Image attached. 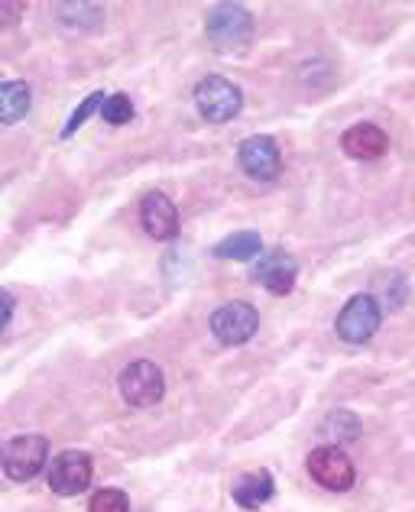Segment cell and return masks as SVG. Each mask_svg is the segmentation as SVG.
<instances>
[{
    "mask_svg": "<svg viewBox=\"0 0 415 512\" xmlns=\"http://www.w3.org/2000/svg\"><path fill=\"white\" fill-rule=\"evenodd\" d=\"M59 17L65 26H78V30H95L104 20V10L98 4H62Z\"/></svg>",
    "mask_w": 415,
    "mask_h": 512,
    "instance_id": "cell-16",
    "label": "cell"
},
{
    "mask_svg": "<svg viewBox=\"0 0 415 512\" xmlns=\"http://www.w3.org/2000/svg\"><path fill=\"white\" fill-rule=\"evenodd\" d=\"M101 117H104V124L124 127L133 117V101L127 94H111V98H104V104H101Z\"/></svg>",
    "mask_w": 415,
    "mask_h": 512,
    "instance_id": "cell-17",
    "label": "cell"
},
{
    "mask_svg": "<svg viewBox=\"0 0 415 512\" xmlns=\"http://www.w3.org/2000/svg\"><path fill=\"white\" fill-rule=\"evenodd\" d=\"M309 474L318 487H325L331 493H344L354 487V464L341 448L334 444H325V448H315L309 454Z\"/></svg>",
    "mask_w": 415,
    "mask_h": 512,
    "instance_id": "cell-7",
    "label": "cell"
},
{
    "mask_svg": "<svg viewBox=\"0 0 415 512\" xmlns=\"http://www.w3.org/2000/svg\"><path fill=\"white\" fill-rule=\"evenodd\" d=\"M33 107V91L26 82H0V124H17Z\"/></svg>",
    "mask_w": 415,
    "mask_h": 512,
    "instance_id": "cell-14",
    "label": "cell"
},
{
    "mask_svg": "<svg viewBox=\"0 0 415 512\" xmlns=\"http://www.w3.org/2000/svg\"><path fill=\"white\" fill-rule=\"evenodd\" d=\"M260 328V315L250 302H227L211 315V334L227 347L247 344Z\"/></svg>",
    "mask_w": 415,
    "mask_h": 512,
    "instance_id": "cell-6",
    "label": "cell"
},
{
    "mask_svg": "<svg viewBox=\"0 0 415 512\" xmlns=\"http://www.w3.org/2000/svg\"><path fill=\"white\" fill-rule=\"evenodd\" d=\"M104 104V94L101 91H95V94H88V98L82 101V104H78L75 107V111H72V117H69V124H65V130H62V137L65 140H69L72 137V133L78 130V127H82L85 124V120L91 117V114H95L98 111V107Z\"/></svg>",
    "mask_w": 415,
    "mask_h": 512,
    "instance_id": "cell-19",
    "label": "cell"
},
{
    "mask_svg": "<svg viewBox=\"0 0 415 512\" xmlns=\"http://www.w3.org/2000/svg\"><path fill=\"white\" fill-rule=\"evenodd\" d=\"M13 308H17V302H13V295H10L7 289H0V334H4V331L10 328Z\"/></svg>",
    "mask_w": 415,
    "mask_h": 512,
    "instance_id": "cell-21",
    "label": "cell"
},
{
    "mask_svg": "<svg viewBox=\"0 0 415 512\" xmlns=\"http://www.w3.org/2000/svg\"><path fill=\"white\" fill-rule=\"evenodd\" d=\"M88 512H130V500L124 490H98L91 496Z\"/></svg>",
    "mask_w": 415,
    "mask_h": 512,
    "instance_id": "cell-18",
    "label": "cell"
},
{
    "mask_svg": "<svg viewBox=\"0 0 415 512\" xmlns=\"http://www.w3.org/2000/svg\"><path fill=\"white\" fill-rule=\"evenodd\" d=\"M380 321H383L380 302L373 299V295H354V299H347V305L341 308L338 321H334V331H338V338L347 344H367L373 334L380 331Z\"/></svg>",
    "mask_w": 415,
    "mask_h": 512,
    "instance_id": "cell-5",
    "label": "cell"
},
{
    "mask_svg": "<svg viewBox=\"0 0 415 512\" xmlns=\"http://www.w3.org/2000/svg\"><path fill=\"white\" fill-rule=\"evenodd\" d=\"M117 386H120V396H124L127 406L150 409L166 393V376H163V370L156 367V363L137 360V363H130V367L120 370Z\"/></svg>",
    "mask_w": 415,
    "mask_h": 512,
    "instance_id": "cell-3",
    "label": "cell"
},
{
    "mask_svg": "<svg viewBox=\"0 0 415 512\" xmlns=\"http://www.w3.org/2000/svg\"><path fill=\"white\" fill-rule=\"evenodd\" d=\"M49 461V441L43 435H17L0 444V467L17 483L33 480Z\"/></svg>",
    "mask_w": 415,
    "mask_h": 512,
    "instance_id": "cell-1",
    "label": "cell"
},
{
    "mask_svg": "<svg viewBox=\"0 0 415 512\" xmlns=\"http://www.w3.org/2000/svg\"><path fill=\"white\" fill-rule=\"evenodd\" d=\"M195 107L208 124H227L244 107V94H240L234 82H227V78L208 75L195 85Z\"/></svg>",
    "mask_w": 415,
    "mask_h": 512,
    "instance_id": "cell-2",
    "label": "cell"
},
{
    "mask_svg": "<svg viewBox=\"0 0 415 512\" xmlns=\"http://www.w3.org/2000/svg\"><path fill=\"white\" fill-rule=\"evenodd\" d=\"M237 159L250 179L257 182H273L279 172H283V153H279V143L266 133H253L244 143L237 146Z\"/></svg>",
    "mask_w": 415,
    "mask_h": 512,
    "instance_id": "cell-9",
    "label": "cell"
},
{
    "mask_svg": "<svg viewBox=\"0 0 415 512\" xmlns=\"http://www.w3.org/2000/svg\"><path fill=\"white\" fill-rule=\"evenodd\" d=\"M140 221H143V231L150 234L153 240H172L179 234V211H176V201L163 192H150L143 198L140 205Z\"/></svg>",
    "mask_w": 415,
    "mask_h": 512,
    "instance_id": "cell-11",
    "label": "cell"
},
{
    "mask_svg": "<svg viewBox=\"0 0 415 512\" xmlns=\"http://www.w3.org/2000/svg\"><path fill=\"white\" fill-rule=\"evenodd\" d=\"M341 146L351 159H380L386 153V146H390V137L377 124H357L351 130H344Z\"/></svg>",
    "mask_w": 415,
    "mask_h": 512,
    "instance_id": "cell-12",
    "label": "cell"
},
{
    "mask_svg": "<svg viewBox=\"0 0 415 512\" xmlns=\"http://www.w3.org/2000/svg\"><path fill=\"white\" fill-rule=\"evenodd\" d=\"M234 503L240 509H260L263 503H270L273 500V493H276V480L266 474V470H250V474L244 477H237L234 480Z\"/></svg>",
    "mask_w": 415,
    "mask_h": 512,
    "instance_id": "cell-13",
    "label": "cell"
},
{
    "mask_svg": "<svg viewBox=\"0 0 415 512\" xmlns=\"http://www.w3.org/2000/svg\"><path fill=\"white\" fill-rule=\"evenodd\" d=\"M23 10H26V4H20V0H4V4H0V26H13L20 17H23Z\"/></svg>",
    "mask_w": 415,
    "mask_h": 512,
    "instance_id": "cell-20",
    "label": "cell"
},
{
    "mask_svg": "<svg viewBox=\"0 0 415 512\" xmlns=\"http://www.w3.org/2000/svg\"><path fill=\"white\" fill-rule=\"evenodd\" d=\"M205 33L218 49H244L253 39V17L240 4H218L208 13Z\"/></svg>",
    "mask_w": 415,
    "mask_h": 512,
    "instance_id": "cell-4",
    "label": "cell"
},
{
    "mask_svg": "<svg viewBox=\"0 0 415 512\" xmlns=\"http://www.w3.org/2000/svg\"><path fill=\"white\" fill-rule=\"evenodd\" d=\"M260 253H263V240H260V234H253V231L231 234V237H224L218 247H214V256H221V260H237V263L257 260Z\"/></svg>",
    "mask_w": 415,
    "mask_h": 512,
    "instance_id": "cell-15",
    "label": "cell"
},
{
    "mask_svg": "<svg viewBox=\"0 0 415 512\" xmlns=\"http://www.w3.org/2000/svg\"><path fill=\"white\" fill-rule=\"evenodd\" d=\"M91 474H95V464H91V457L85 451H62L52 457L46 480H49L52 493L78 496L82 490H88Z\"/></svg>",
    "mask_w": 415,
    "mask_h": 512,
    "instance_id": "cell-8",
    "label": "cell"
},
{
    "mask_svg": "<svg viewBox=\"0 0 415 512\" xmlns=\"http://www.w3.org/2000/svg\"><path fill=\"white\" fill-rule=\"evenodd\" d=\"M296 276H299V263L292 260L286 250H266L257 256L253 263V279L260 282L266 292L273 295H286L296 286Z\"/></svg>",
    "mask_w": 415,
    "mask_h": 512,
    "instance_id": "cell-10",
    "label": "cell"
}]
</instances>
